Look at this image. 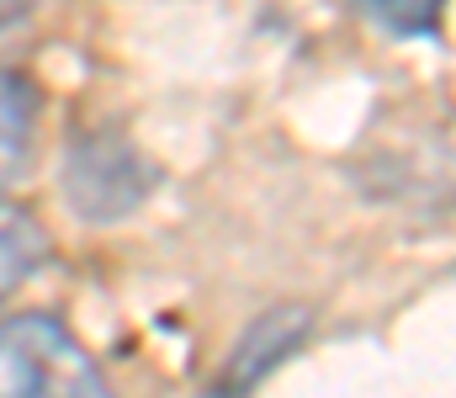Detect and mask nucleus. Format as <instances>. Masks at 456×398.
I'll return each mask as SVG.
<instances>
[{
	"label": "nucleus",
	"mask_w": 456,
	"mask_h": 398,
	"mask_svg": "<svg viewBox=\"0 0 456 398\" xmlns=\"http://www.w3.org/2000/svg\"><path fill=\"white\" fill-rule=\"evenodd\" d=\"M0 398H112L91 351L48 313L0 324Z\"/></svg>",
	"instance_id": "f257e3e1"
},
{
	"label": "nucleus",
	"mask_w": 456,
	"mask_h": 398,
	"mask_svg": "<svg viewBox=\"0 0 456 398\" xmlns=\"http://www.w3.org/2000/svg\"><path fill=\"white\" fill-rule=\"evenodd\" d=\"M59 181H64V197H69L75 218H86V223H122V218H133L149 202L159 170L143 159V149L127 133L80 128L64 143Z\"/></svg>",
	"instance_id": "f03ea898"
},
{
	"label": "nucleus",
	"mask_w": 456,
	"mask_h": 398,
	"mask_svg": "<svg viewBox=\"0 0 456 398\" xmlns=\"http://www.w3.org/2000/svg\"><path fill=\"white\" fill-rule=\"evenodd\" d=\"M308 329H314V313L303 308V303H281V308H265L244 335H239V345L228 351L224 372H218V388L213 398H249L287 356H297L303 351V340H308Z\"/></svg>",
	"instance_id": "7ed1b4c3"
},
{
	"label": "nucleus",
	"mask_w": 456,
	"mask_h": 398,
	"mask_svg": "<svg viewBox=\"0 0 456 398\" xmlns=\"http://www.w3.org/2000/svg\"><path fill=\"white\" fill-rule=\"evenodd\" d=\"M32 128H37V85L0 59V197L32 165Z\"/></svg>",
	"instance_id": "20e7f679"
},
{
	"label": "nucleus",
	"mask_w": 456,
	"mask_h": 398,
	"mask_svg": "<svg viewBox=\"0 0 456 398\" xmlns=\"http://www.w3.org/2000/svg\"><path fill=\"white\" fill-rule=\"evenodd\" d=\"M43 261H48V234H43L32 218L0 223V297H5L21 276H32Z\"/></svg>",
	"instance_id": "39448f33"
},
{
	"label": "nucleus",
	"mask_w": 456,
	"mask_h": 398,
	"mask_svg": "<svg viewBox=\"0 0 456 398\" xmlns=\"http://www.w3.org/2000/svg\"><path fill=\"white\" fill-rule=\"evenodd\" d=\"M371 21H382L393 37H430L441 27L446 0H355Z\"/></svg>",
	"instance_id": "423d86ee"
},
{
	"label": "nucleus",
	"mask_w": 456,
	"mask_h": 398,
	"mask_svg": "<svg viewBox=\"0 0 456 398\" xmlns=\"http://www.w3.org/2000/svg\"><path fill=\"white\" fill-rule=\"evenodd\" d=\"M32 11V0H0V27H11V21H21Z\"/></svg>",
	"instance_id": "0eeeda50"
}]
</instances>
